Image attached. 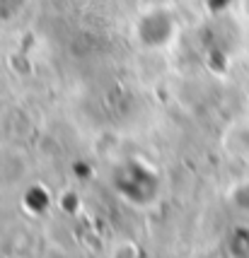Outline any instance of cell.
I'll use <instances>...</instances> for the list:
<instances>
[{"instance_id": "6da1fadb", "label": "cell", "mask_w": 249, "mask_h": 258, "mask_svg": "<svg viewBox=\"0 0 249 258\" xmlns=\"http://www.w3.org/2000/svg\"><path fill=\"white\" fill-rule=\"evenodd\" d=\"M242 10L249 15V0H242Z\"/></svg>"}]
</instances>
